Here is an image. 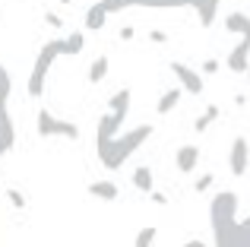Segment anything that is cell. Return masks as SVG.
Instances as JSON below:
<instances>
[{"label": "cell", "mask_w": 250, "mask_h": 247, "mask_svg": "<svg viewBox=\"0 0 250 247\" xmlns=\"http://www.w3.org/2000/svg\"><path fill=\"white\" fill-rule=\"evenodd\" d=\"M209 222H212L215 247H250L244 222H238V193L219 190L209 200Z\"/></svg>", "instance_id": "1"}, {"label": "cell", "mask_w": 250, "mask_h": 247, "mask_svg": "<svg viewBox=\"0 0 250 247\" xmlns=\"http://www.w3.org/2000/svg\"><path fill=\"white\" fill-rule=\"evenodd\" d=\"M149 136H152V124H143V127L127 130L124 136H114L111 143H102V146H98V162L114 171V168H121L124 162L149 140Z\"/></svg>", "instance_id": "2"}, {"label": "cell", "mask_w": 250, "mask_h": 247, "mask_svg": "<svg viewBox=\"0 0 250 247\" xmlns=\"http://www.w3.org/2000/svg\"><path fill=\"white\" fill-rule=\"evenodd\" d=\"M57 57H63V38H51L48 44H42V51H38L35 63H32L29 82H25V89H29L32 99H42V95H44V82H48L51 63H54Z\"/></svg>", "instance_id": "3"}, {"label": "cell", "mask_w": 250, "mask_h": 247, "mask_svg": "<svg viewBox=\"0 0 250 247\" xmlns=\"http://www.w3.org/2000/svg\"><path fill=\"white\" fill-rule=\"evenodd\" d=\"M38 136H63V140H80V127L70 121H61L48 111V108H38Z\"/></svg>", "instance_id": "4"}, {"label": "cell", "mask_w": 250, "mask_h": 247, "mask_svg": "<svg viewBox=\"0 0 250 247\" xmlns=\"http://www.w3.org/2000/svg\"><path fill=\"white\" fill-rule=\"evenodd\" d=\"M108 13H121L127 6H146V10H177V6H190V0H102Z\"/></svg>", "instance_id": "5"}, {"label": "cell", "mask_w": 250, "mask_h": 247, "mask_svg": "<svg viewBox=\"0 0 250 247\" xmlns=\"http://www.w3.org/2000/svg\"><path fill=\"white\" fill-rule=\"evenodd\" d=\"M247 168H250V143L247 136H234L231 149H228V171L241 178V174H247Z\"/></svg>", "instance_id": "6"}, {"label": "cell", "mask_w": 250, "mask_h": 247, "mask_svg": "<svg viewBox=\"0 0 250 247\" xmlns=\"http://www.w3.org/2000/svg\"><path fill=\"white\" fill-rule=\"evenodd\" d=\"M171 73L177 76V86H181L184 92H190V95H203V73H196L193 67H187V63H181V61L171 63Z\"/></svg>", "instance_id": "7"}, {"label": "cell", "mask_w": 250, "mask_h": 247, "mask_svg": "<svg viewBox=\"0 0 250 247\" xmlns=\"http://www.w3.org/2000/svg\"><path fill=\"white\" fill-rule=\"evenodd\" d=\"M228 70L231 73H247L250 70V35H241V41L228 51Z\"/></svg>", "instance_id": "8"}, {"label": "cell", "mask_w": 250, "mask_h": 247, "mask_svg": "<svg viewBox=\"0 0 250 247\" xmlns=\"http://www.w3.org/2000/svg\"><path fill=\"white\" fill-rule=\"evenodd\" d=\"M124 121H127V118H124V114H114V111L102 114V121H98V130H95V136H98V146H102V143H111V140H114Z\"/></svg>", "instance_id": "9"}, {"label": "cell", "mask_w": 250, "mask_h": 247, "mask_svg": "<svg viewBox=\"0 0 250 247\" xmlns=\"http://www.w3.org/2000/svg\"><path fill=\"white\" fill-rule=\"evenodd\" d=\"M13 143H16V127H13V118H10L6 102H0V149H3V152H10Z\"/></svg>", "instance_id": "10"}, {"label": "cell", "mask_w": 250, "mask_h": 247, "mask_svg": "<svg viewBox=\"0 0 250 247\" xmlns=\"http://www.w3.org/2000/svg\"><path fill=\"white\" fill-rule=\"evenodd\" d=\"M196 165H200V149H196L193 143H187V146H181V149H177V171L190 174Z\"/></svg>", "instance_id": "11"}, {"label": "cell", "mask_w": 250, "mask_h": 247, "mask_svg": "<svg viewBox=\"0 0 250 247\" xmlns=\"http://www.w3.org/2000/svg\"><path fill=\"white\" fill-rule=\"evenodd\" d=\"M190 6L196 10V16H200V22H203V25H212V22H215V16H219L222 0H190Z\"/></svg>", "instance_id": "12"}, {"label": "cell", "mask_w": 250, "mask_h": 247, "mask_svg": "<svg viewBox=\"0 0 250 247\" xmlns=\"http://www.w3.org/2000/svg\"><path fill=\"white\" fill-rule=\"evenodd\" d=\"M89 197L111 203V200H117V197H121V187H117L114 181H92V184H89Z\"/></svg>", "instance_id": "13"}, {"label": "cell", "mask_w": 250, "mask_h": 247, "mask_svg": "<svg viewBox=\"0 0 250 247\" xmlns=\"http://www.w3.org/2000/svg\"><path fill=\"white\" fill-rule=\"evenodd\" d=\"M108 16H111V13L104 10L102 0H98V3H92L89 13H85V32H98V29L104 25V19H108Z\"/></svg>", "instance_id": "14"}, {"label": "cell", "mask_w": 250, "mask_h": 247, "mask_svg": "<svg viewBox=\"0 0 250 247\" xmlns=\"http://www.w3.org/2000/svg\"><path fill=\"white\" fill-rule=\"evenodd\" d=\"M225 29L231 32V35H250V16L247 13H228L225 16Z\"/></svg>", "instance_id": "15"}, {"label": "cell", "mask_w": 250, "mask_h": 247, "mask_svg": "<svg viewBox=\"0 0 250 247\" xmlns=\"http://www.w3.org/2000/svg\"><path fill=\"white\" fill-rule=\"evenodd\" d=\"M108 67H111L108 54H98L95 61H92V67H89V82H92V86H98V82L108 76Z\"/></svg>", "instance_id": "16"}, {"label": "cell", "mask_w": 250, "mask_h": 247, "mask_svg": "<svg viewBox=\"0 0 250 247\" xmlns=\"http://www.w3.org/2000/svg\"><path fill=\"white\" fill-rule=\"evenodd\" d=\"M181 95H184V89H181V86L168 89V92L159 99V114H171V111H174V108H177V102H181Z\"/></svg>", "instance_id": "17"}, {"label": "cell", "mask_w": 250, "mask_h": 247, "mask_svg": "<svg viewBox=\"0 0 250 247\" xmlns=\"http://www.w3.org/2000/svg\"><path fill=\"white\" fill-rule=\"evenodd\" d=\"M111 111L127 118V111H130V89H117V92L111 95Z\"/></svg>", "instance_id": "18"}, {"label": "cell", "mask_w": 250, "mask_h": 247, "mask_svg": "<svg viewBox=\"0 0 250 247\" xmlns=\"http://www.w3.org/2000/svg\"><path fill=\"white\" fill-rule=\"evenodd\" d=\"M83 48H85V35H83V32H73V35L63 38V54H67V57H76Z\"/></svg>", "instance_id": "19"}, {"label": "cell", "mask_w": 250, "mask_h": 247, "mask_svg": "<svg viewBox=\"0 0 250 247\" xmlns=\"http://www.w3.org/2000/svg\"><path fill=\"white\" fill-rule=\"evenodd\" d=\"M219 114H222V111H219V105H209L206 111H203L200 118L193 121V130H196V133H206V130H209V124H212L215 118H219Z\"/></svg>", "instance_id": "20"}, {"label": "cell", "mask_w": 250, "mask_h": 247, "mask_svg": "<svg viewBox=\"0 0 250 247\" xmlns=\"http://www.w3.org/2000/svg\"><path fill=\"white\" fill-rule=\"evenodd\" d=\"M133 184H136V190H143V193H152V171H149L146 165H140L133 171Z\"/></svg>", "instance_id": "21"}, {"label": "cell", "mask_w": 250, "mask_h": 247, "mask_svg": "<svg viewBox=\"0 0 250 247\" xmlns=\"http://www.w3.org/2000/svg\"><path fill=\"white\" fill-rule=\"evenodd\" d=\"M155 238H159V228H155V225H146V228H140V235H136L133 247H152Z\"/></svg>", "instance_id": "22"}, {"label": "cell", "mask_w": 250, "mask_h": 247, "mask_svg": "<svg viewBox=\"0 0 250 247\" xmlns=\"http://www.w3.org/2000/svg\"><path fill=\"white\" fill-rule=\"evenodd\" d=\"M10 92H13V80H10V70L0 63V102H10Z\"/></svg>", "instance_id": "23"}, {"label": "cell", "mask_w": 250, "mask_h": 247, "mask_svg": "<svg viewBox=\"0 0 250 247\" xmlns=\"http://www.w3.org/2000/svg\"><path fill=\"white\" fill-rule=\"evenodd\" d=\"M209 187H212V174H203V178H196V181H193V190H196V193L209 190Z\"/></svg>", "instance_id": "24"}, {"label": "cell", "mask_w": 250, "mask_h": 247, "mask_svg": "<svg viewBox=\"0 0 250 247\" xmlns=\"http://www.w3.org/2000/svg\"><path fill=\"white\" fill-rule=\"evenodd\" d=\"M6 197H10V203L16 206V209H25V197L19 190H13V187H10V190H6Z\"/></svg>", "instance_id": "25"}, {"label": "cell", "mask_w": 250, "mask_h": 247, "mask_svg": "<svg viewBox=\"0 0 250 247\" xmlns=\"http://www.w3.org/2000/svg\"><path fill=\"white\" fill-rule=\"evenodd\" d=\"M44 22H48L51 29H61V25H63V19L57 16V13H48V16H44Z\"/></svg>", "instance_id": "26"}, {"label": "cell", "mask_w": 250, "mask_h": 247, "mask_svg": "<svg viewBox=\"0 0 250 247\" xmlns=\"http://www.w3.org/2000/svg\"><path fill=\"white\" fill-rule=\"evenodd\" d=\"M149 38H152V41H159V44H165V41H168V35H165V32H159V29L149 32Z\"/></svg>", "instance_id": "27"}, {"label": "cell", "mask_w": 250, "mask_h": 247, "mask_svg": "<svg viewBox=\"0 0 250 247\" xmlns=\"http://www.w3.org/2000/svg\"><path fill=\"white\" fill-rule=\"evenodd\" d=\"M219 67H222L219 61H206V63H203V73H215V70H219Z\"/></svg>", "instance_id": "28"}, {"label": "cell", "mask_w": 250, "mask_h": 247, "mask_svg": "<svg viewBox=\"0 0 250 247\" xmlns=\"http://www.w3.org/2000/svg\"><path fill=\"white\" fill-rule=\"evenodd\" d=\"M152 203L165 206V203H168V197H165V193H162V190H152Z\"/></svg>", "instance_id": "29"}, {"label": "cell", "mask_w": 250, "mask_h": 247, "mask_svg": "<svg viewBox=\"0 0 250 247\" xmlns=\"http://www.w3.org/2000/svg\"><path fill=\"white\" fill-rule=\"evenodd\" d=\"M133 35H136V32H133V25H124V29H121V38H124V41H130Z\"/></svg>", "instance_id": "30"}, {"label": "cell", "mask_w": 250, "mask_h": 247, "mask_svg": "<svg viewBox=\"0 0 250 247\" xmlns=\"http://www.w3.org/2000/svg\"><path fill=\"white\" fill-rule=\"evenodd\" d=\"M184 247H209L206 241H203V238H190V241L187 244H184Z\"/></svg>", "instance_id": "31"}, {"label": "cell", "mask_w": 250, "mask_h": 247, "mask_svg": "<svg viewBox=\"0 0 250 247\" xmlns=\"http://www.w3.org/2000/svg\"><path fill=\"white\" fill-rule=\"evenodd\" d=\"M241 222H244V228H247V235H250V216H247V219H241Z\"/></svg>", "instance_id": "32"}, {"label": "cell", "mask_w": 250, "mask_h": 247, "mask_svg": "<svg viewBox=\"0 0 250 247\" xmlns=\"http://www.w3.org/2000/svg\"><path fill=\"white\" fill-rule=\"evenodd\" d=\"M57 3H70V0H57Z\"/></svg>", "instance_id": "33"}, {"label": "cell", "mask_w": 250, "mask_h": 247, "mask_svg": "<svg viewBox=\"0 0 250 247\" xmlns=\"http://www.w3.org/2000/svg\"><path fill=\"white\" fill-rule=\"evenodd\" d=\"M0 159H3V149H0Z\"/></svg>", "instance_id": "34"}, {"label": "cell", "mask_w": 250, "mask_h": 247, "mask_svg": "<svg viewBox=\"0 0 250 247\" xmlns=\"http://www.w3.org/2000/svg\"><path fill=\"white\" fill-rule=\"evenodd\" d=\"M247 80H250V70H247Z\"/></svg>", "instance_id": "35"}]
</instances>
